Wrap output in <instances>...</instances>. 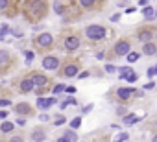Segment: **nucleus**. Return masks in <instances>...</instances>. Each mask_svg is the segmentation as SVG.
<instances>
[{
    "label": "nucleus",
    "mask_w": 157,
    "mask_h": 142,
    "mask_svg": "<svg viewBox=\"0 0 157 142\" xmlns=\"http://www.w3.org/2000/svg\"><path fill=\"white\" fill-rule=\"evenodd\" d=\"M21 9H22V15L28 22L37 24L48 15L50 4L44 2V0H26V2L21 4Z\"/></svg>",
    "instance_id": "1"
},
{
    "label": "nucleus",
    "mask_w": 157,
    "mask_h": 142,
    "mask_svg": "<svg viewBox=\"0 0 157 142\" xmlns=\"http://www.w3.org/2000/svg\"><path fill=\"white\" fill-rule=\"evenodd\" d=\"M80 46H82V37L78 35L76 32H72V30L61 32V35H59V48L61 50L72 54L76 50H80Z\"/></svg>",
    "instance_id": "2"
},
{
    "label": "nucleus",
    "mask_w": 157,
    "mask_h": 142,
    "mask_svg": "<svg viewBox=\"0 0 157 142\" xmlns=\"http://www.w3.org/2000/svg\"><path fill=\"white\" fill-rule=\"evenodd\" d=\"M32 44H33V48H35L37 52L46 54V52H50V50L56 46V39H54L52 33H48V32H41V33H37V35L33 37Z\"/></svg>",
    "instance_id": "3"
},
{
    "label": "nucleus",
    "mask_w": 157,
    "mask_h": 142,
    "mask_svg": "<svg viewBox=\"0 0 157 142\" xmlns=\"http://www.w3.org/2000/svg\"><path fill=\"white\" fill-rule=\"evenodd\" d=\"M17 66V57L11 50L0 48V76L8 74L10 70H13Z\"/></svg>",
    "instance_id": "4"
},
{
    "label": "nucleus",
    "mask_w": 157,
    "mask_h": 142,
    "mask_svg": "<svg viewBox=\"0 0 157 142\" xmlns=\"http://www.w3.org/2000/svg\"><path fill=\"white\" fill-rule=\"evenodd\" d=\"M57 70H59L61 78H76L78 72H80V61L78 59H65V61H61V66Z\"/></svg>",
    "instance_id": "5"
},
{
    "label": "nucleus",
    "mask_w": 157,
    "mask_h": 142,
    "mask_svg": "<svg viewBox=\"0 0 157 142\" xmlns=\"http://www.w3.org/2000/svg\"><path fill=\"white\" fill-rule=\"evenodd\" d=\"M13 87H17L15 91H17L19 94H30V92H33V91H35V87H33L32 80L28 78V74L19 76V78L13 81Z\"/></svg>",
    "instance_id": "6"
},
{
    "label": "nucleus",
    "mask_w": 157,
    "mask_h": 142,
    "mask_svg": "<svg viewBox=\"0 0 157 142\" xmlns=\"http://www.w3.org/2000/svg\"><path fill=\"white\" fill-rule=\"evenodd\" d=\"M28 78L32 80V83H33L35 89H50L48 85L52 83V80H50L46 74L37 72V70H32V72H28Z\"/></svg>",
    "instance_id": "7"
},
{
    "label": "nucleus",
    "mask_w": 157,
    "mask_h": 142,
    "mask_svg": "<svg viewBox=\"0 0 157 142\" xmlns=\"http://www.w3.org/2000/svg\"><path fill=\"white\" fill-rule=\"evenodd\" d=\"M105 35H107V32L100 24H89L85 28V37L91 41H102V39H105Z\"/></svg>",
    "instance_id": "8"
},
{
    "label": "nucleus",
    "mask_w": 157,
    "mask_h": 142,
    "mask_svg": "<svg viewBox=\"0 0 157 142\" xmlns=\"http://www.w3.org/2000/svg\"><path fill=\"white\" fill-rule=\"evenodd\" d=\"M131 52V43H129V39H118L115 44H113V48H111V55H115V57H122V55H128Z\"/></svg>",
    "instance_id": "9"
},
{
    "label": "nucleus",
    "mask_w": 157,
    "mask_h": 142,
    "mask_svg": "<svg viewBox=\"0 0 157 142\" xmlns=\"http://www.w3.org/2000/svg\"><path fill=\"white\" fill-rule=\"evenodd\" d=\"M41 65H43L44 70H57V68L61 66V57H57V55H54V54H46V55L43 57Z\"/></svg>",
    "instance_id": "10"
},
{
    "label": "nucleus",
    "mask_w": 157,
    "mask_h": 142,
    "mask_svg": "<svg viewBox=\"0 0 157 142\" xmlns=\"http://www.w3.org/2000/svg\"><path fill=\"white\" fill-rule=\"evenodd\" d=\"M13 109H15V113L21 114V116H33V114H35V109H33L28 102H19V103L13 105Z\"/></svg>",
    "instance_id": "11"
},
{
    "label": "nucleus",
    "mask_w": 157,
    "mask_h": 142,
    "mask_svg": "<svg viewBox=\"0 0 157 142\" xmlns=\"http://www.w3.org/2000/svg\"><path fill=\"white\" fill-rule=\"evenodd\" d=\"M17 2H11V0H0V11L4 15H10V17H15L17 15Z\"/></svg>",
    "instance_id": "12"
},
{
    "label": "nucleus",
    "mask_w": 157,
    "mask_h": 142,
    "mask_svg": "<svg viewBox=\"0 0 157 142\" xmlns=\"http://www.w3.org/2000/svg\"><path fill=\"white\" fill-rule=\"evenodd\" d=\"M137 37H139V41L144 44V43H150V41H151V37H153V32H151L150 28H140V30L137 32Z\"/></svg>",
    "instance_id": "13"
},
{
    "label": "nucleus",
    "mask_w": 157,
    "mask_h": 142,
    "mask_svg": "<svg viewBox=\"0 0 157 142\" xmlns=\"http://www.w3.org/2000/svg\"><path fill=\"white\" fill-rule=\"evenodd\" d=\"M52 8L56 9V13H57V15H61V17H65V15L68 13V8H70V2H54V4H52Z\"/></svg>",
    "instance_id": "14"
},
{
    "label": "nucleus",
    "mask_w": 157,
    "mask_h": 142,
    "mask_svg": "<svg viewBox=\"0 0 157 142\" xmlns=\"http://www.w3.org/2000/svg\"><path fill=\"white\" fill-rule=\"evenodd\" d=\"M32 140H33V142H44V140H46V131H44V127H35V129L32 131Z\"/></svg>",
    "instance_id": "15"
},
{
    "label": "nucleus",
    "mask_w": 157,
    "mask_h": 142,
    "mask_svg": "<svg viewBox=\"0 0 157 142\" xmlns=\"http://www.w3.org/2000/svg\"><path fill=\"white\" fill-rule=\"evenodd\" d=\"M13 131H15V124L13 122H2V124H0V135H4V136H11L13 135Z\"/></svg>",
    "instance_id": "16"
},
{
    "label": "nucleus",
    "mask_w": 157,
    "mask_h": 142,
    "mask_svg": "<svg viewBox=\"0 0 157 142\" xmlns=\"http://www.w3.org/2000/svg\"><path fill=\"white\" fill-rule=\"evenodd\" d=\"M56 103V98L54 96H50V98H39L37 100V109H48V107H52Z\"/></svg>",
    "instance_id": "17"
},
{
    "label": "nucleus",
    "mask_w": 157,
    "mask_h": 142,
    "mask_svg": "<svg viewBox=\"0 0 157 142\" xmlns=\"http://www.w3.org/2000/svg\"><path fill=\"white\" fill-rule=\"evenodd\" d=\"M78 8H82V9H96L100 8L102 4L100 2H93V0H82V2H76Z\"/></svg>",
    "instance_id": "18"
},
{
    "label": "nucleus",
    "mask_w": 157,
    "mask_h": 142,
    "mask_svg": "<svg viewBox=\"0 0 157 142\" xmlns=\"http://www.w3.org/2000/svg\"><path fill=\"white\" fill-rule=\"evenodd\" d=\"M142 54H146V55H155L157 54V44L155 43H144L142 44Z\"/></svg>",
    "instance_id": "19"
},
{
    "label": "nucleus",
    "mask_w": 157,
    "mask_h": 142,
    "mask_svg": "<svg viewBox=\"0 0 157 142\" xmlns=\"http://www.w3.org/2000/svg\"><path fill=\"white\" fill-rule=\"evenodd\" d=\"M131 94H133V89H117V98H118V100H122V102L129 100V98H131Z\"/></svg>",
    "instance_id": "20"
},
{
    "label": "nucleus",
    "mask_w": 157,
    "mask_h": 142,
    "mask_svg": "<svg viewBox=\"0 0 157 142\" xmlns=\"http://www.w3.org/2000/svg\"><path fill=\"white\" fill-rule=\"evenodd\" d=\"M139 120H140V116H135V114H128V116H124V120H122V122H124L126 125H131V124H137Z\"/></svg>",
    "instance_id": "21"
},
{
    "label": "nucleus",
    "mask_w": 157,
    "mask_h": 142,
    "mask_svg": "<svg viewBox=\"0 0 157 142\" xmlns=\"http://www.w3.org/2000/svg\"><path fill=\"white\" fill-rule=\"evenodd\" d=\"M8 142H26V138H24L22 133H13V135L8 138Z\"/></svg>",
    "instance_id": "22"
},
{
    "label": "nucleus",
    "mask_w": 157,
    "mask_h": 142,
    "mask_svg": "<svg viewBox=\"0 0 157 142\" xmlns=\"http://www.w3.org/2000/svg\"><path fill=\"white\" fill-rule=\"evenodd\" d=\"M63 138H65L67 142H76V138H78V136H76V133H74V131H67V133L63 135Z\"/></svg>",
    "instance_id": "23"
},
{
    "label": "nucleus",
    "mask_w": 157,
    "mask_h": 142,
    "mask_svg": "<svg viewBox=\"0 0 157 142\" xmlns=\"http://www.w3.org/2000/svg\"><path fill=\"white\" fill-rule=\"evenodd\" d=\"M118 72H120V78L126 80V78L131 74V68H129V66H124V68H118Z\"/></svg>",
    "instance_id": "24"
},
{
    "label": "nucleus",
    "mask_w": 157,
    "mask_h": 142,
    "mask_svg": "<svg viewBox=\"0 0 157 142\" xmlns=\"http://www.w3.org/2000/svg\"><path fill=\"white\" fill-rule=\"evenodd\" d=\"M80 125H82V118H80V116H78V118H74V120L70 122V127H72V129H78Z\"/></svg>",
    "instance_id": "25"
},
{
    "label": "nucleus",
    "mask_w": 157,
    "mask_h": 142,
    "mask_svg": "<svg viewBox=\"0 0 157 142\" xmlns=\"http://www.w3.org/2000/svg\"><path fill=\"white\" fill-rule=\"evenodd\" d=\"M142 13H144V17H146V19H153V9H151L150 6H146Z\"/></svg>",
    "instance_id": "26"
},
{
    "label": "nucleus",
    "mask_w": 157,
    "mask_h": 142,
    "mask_svg": "<svg viewBox=\"0 0 157 142\" xmlns=\"http://www.w3.org/2000/svg\"><path fill=\"white\" fill-rule=\"evenodd\" d=\"M137 59H139V52H129V54H128V61H129V63H135Z\"/></svg>",
    "instance_id": "27"
},
{
    "label": "nucleus",
    "mask_w": 157,
    "mask_h": 142,
    "mask_svg": "<svg viewBox=\"0 0 157 142\" xmlns=\"http://www.w3.org/2000/svg\"><path fill=\"white\" fill-rule=\"evenodd\" d=\"M11 105V100L8 98H0V107H10Z\"/></svg>",
    "instance_id": "28"
},
{
    "label": "nucleus",
    "mask_w": 157,
    "mask_h": 142,
    "mask_svg": "<svg viewBox=\"0 0 157 142\" xmlns=\"http://www.w3.org/2000/svg\"><path fill=\"white\" fill-rule=\"evenodd\" d=\"M67 105H76V100H74V98H67L61 107H67Z\"/></svg>",
    "instance_id": "29"
},
{
    "label": "nucleus",
    "mask_w": 157,
    "mask_h": 142,
    "mask_svg": "<svg viewBox=\"0 0 157 142\" xmlns=\"http://www.w3.org/2000/svg\"><path fill=\"white\" fill-rule=\"evenodd\" d=\"M124 140H128V133H120V135L115 138V142H124Z\"/></svg>",
    "instance_id": "30"
},
{
    "label": "nucleus",
    "mask_w": 157,
    "mask_h": 142,
    "mask_svg": "<svg viewBox=\"0 0 157 142\" xmlns=\"http://www.w3.org/2000/svg\"><path fill=\"white\" fill-rule=\"evenodd\" d=\"M137 78H139V76H137V74H135V72H131V74H129V76H128V78H126V80H128V81H129V83H135V81H137Z\"/></svg>",
    "instance_id": "31"
},
{
    "label": "nucleus",
    "mask_w": 157,
    "mask_h": 142,
    "mask_svg": "<svg viewBox=\"0 0 157 142\" xmlns=\"http://www.w3.org/2000/svg\"><path fill=\"white\" fill-rule=\"evenodd\" d=\"M63 91H65V85H61V83L54 87V94H59V92H63Z\"/></svg>",
    "instance_id": "32"
},
{
    "label": "nucleus",
    "mask_w": 157,
    "mask_h": 142,
    "mask_svg": "<svg viewBox=\"0 0 157 142\" xmlns=\"http://www.w3.org/2000/svg\"><path fill=\"white\" fill-rule=\"evenodd\" d=\"M105 70H107L109 74H113V72H117V66H113V65H107V66H105Z\"/></svg>",
    "instance_id": "33"
},
{
    "label": "nucleus",
    "mask_w": 157,
    "mask_h": 142,
    "mask_svg": "<svg viewBox=\"0 0 157 142\" xmlns=\"http://www.w3.org/2000/svg\"><path fill=\"white\" fill-rule=\"evenodd\" d=\"M153 87H155V83H153V81H150V83H146V85H144V89H146V91H151Z\"/></svg>",
    "instance_id": "34"
},
{
    "label": "nucleus",
    "mask_w": 157,
    "mask_h": 142,
    "mask_svg": "<svg viewBox=\"0 0 157 142\" xmlns=\"http://www.w3.org/2000/svg\"><path fill=\"white\" fill-rule=\"evenodd\" d=\"M24 55H26V59H28V61H32V59H33V52H24Z\"/></svg>",
    "instance_id": "35"
},
{
    "label": "nucleus",
    "mask_w": 157,
    "mask_h": 142,
    "mask_svg": "<svg viewBox=\"0 0 157 142\" xmlns=\"http://www.w3.org/2000/svg\"><path fill=\"white\" fill-rule=\"evenodd\" d=\"M65 122H67V120H65V118L61 116V118H57V120H56L54 124H56V125H61V124H65Z\"/></svg>",
    "instance_id": "36"
},
{
    "label": "nucleus",
    "mask_w": 157,
    "mask_h": 142,
    "mask_svg": "<svg viewBox=\"0 0 157 142\" xmlns=\"http://www.w3.org/2000/svg\"><path fill=\"white\" fill-rule=\"evenodd\" d=\"M39 118H41V120H43V122H46V120H50V116H48V114H46V113H43V114H41V116H39Z\"/></svg>",
    "instance_id": "37"
},
{
    "label": "nucleus",
    "mask_w": 157,
    "mask_h": 142,
    "mask_svg": "<svg viewBox=\"0 0 157 142\" xmlns=\"http://www.w3.org/2000/svg\"><path fill=\"white\" fill-rule=\"evenodd\" d=\"M6 116H8V111H4V109H2V111H0V120H4Z\"/></svg>",
    "instance_id": "38"
},
{
    "label": "nucleus",
    "mask_w": 157,
    "mask_h": 142,
    "mask_svg": "<svg viewBox=\"0 0 157 142\" xmlns=\"http://www.w3.org/2000/svg\"><path fill=\"white\" fill-rule=\"evenodd\" d=\"M104 57H105V54H104V52H98V54H96V59H104Z\"/></svg>",
    "instance_id": "39"
},
{
    "label": "nucleus",
    "mask_w": 157,
    "mask_h": 142,
    "mask_svg": "<svg viewBox=\"0 0 157 142\" xmlns=\"http://www.w3.org/2000/svg\"><path fill=\"white\" fill-rule=\"evenodd\" d=\"M17 124H19V125H24V124H26V120H24V118H17Z\"/></svg>",
    "instance_id": "40"
},
{
    "label": "nucleus",
    "mask_w": 157,
    "mask_h": 142,
    "mask_svg": "<svg viewBox=\"0 0 157 142\" xmlns=\"http://www.w3.org/2000/svg\"><path fill=\"white\" fill-rule=\"evenodd\" d=\"M4 33H10V28H8V26H2V35H4Z\"/></svg>",
    "instance_id": "41"
},
{
    "label": "nucleus",
    "mask_w": 157,
    "mask_h": 142,
    "mask_svg": "<svg viewBox=\"0 0 157 142\" xmlns=\"http://www.w3.org/2000/svg\"><path fill=\"white\" fill-rule=\"evenodd\" d=\"M151 142H157V133H155V135L151 136Z\"/></svg>",
    "instance_id": "42"
},
{
    "label": "nucleus",
    "mask_w": 157,
    "mask_h": 142,
    "mask_svg": "<svg viewBox=\"0 0 157 142\" xmlns=\"http://www.w3.org/2000/svg\"><path fill=\"white\" fill-rule=\"evenodd\" d=\"M155 127H157V120H155Z\"/></svg>",
    "instance_id": "43"
},
{
    "label": "nucleus",
    "mask_w": 157,
    "mask_h": 142,
    "mask_svg": "<svg viewBox=\"0 0 157 142\" xmlns=\"http://www.w3.org/2000/svg\"><path fill=\"white\" fill-rule=\"evenodd\" d=\"M153 17H157V13H155V15H153Z\"/></svg>",
    "instance_id": "44"
}]
</instances>
